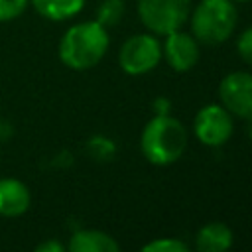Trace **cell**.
I'll list each match as a JSON object with an SVG mask.
<instances>
[{
	"mask_svg": "<svg viewBox=\"0 0 252 252\" xmlns=\"http://www.w3.org/2000/svg\"><path fill=\"white\" fill-rule=\"evenodd\" d=\"M238 24L232 0H201L191 14V35L203 45L226 41Z\"/></svg>",
	"mask_w": 252,
	"mask_h": 252,
	"instance_id": "3957f363",
	"label": "cell"
},
{
	"mask_svg": "<svg viewBox=\"0 0 252 252\" xmlns=\"http://www.w3.org/2000/svg\"><path fill=\"white\" fill-rule=\"evenodd\" d=\"M191 0H138V18L156 35L181 30L189 20Z\"/></svg>",
	"mask_w": 252,
	"mask_h": 252,
	"instance_id": "277c9868",
	"label": "cell"
},
{
	"mask_svg": "<svg viewBox=\"0 0 252 252\" xmlns=\"http://www.w3.org/2000/svg\"><path fill=\"white\" fill-rule=\"evenodd\" d=\"M234 130V120L232 114L222 106V104H207L199 108L193 120V132L195 138L209 146V148H219L228 142Z\"/></svg>",
	"mask_w": 252,
	"mask_h": 252,
	"instance_id": "8992f818",
	"label": "cell"
},
{
	"mask_svg": "<svg viewBox=\"0 0 252 252\" xmlns=\"http://www.w3.org/2000/svg\"><path fill=\"white\" fill-rule=\"evenodd\" d=\"M234 4H246V2H250V0H232Z\"/></svg>",
	"mask_w": 252,
	"mask_h": 252,
	"instance_id": "44dd1931",
	"label": "cell"
},
{
	"mask_svg": "<svg viewBox=\"0 0 252 252\" xmlns=\"http://www.w3.org/2000/svg\"><path fill=\"white\" fill-rule=\"evenodd\" d=\"M171 100L167 98V96H158V98H154V102H152V108H154V114H158V116H161V114H169L171 112Z\"/></svg>",
	"mask_w": 252,
	"mask_h": 252,
	"instance_id": "ac0fdd59",
	"label": "cell"
},
{
	"mask_svg": "<svg viewBox=\"0 0 252 252\" xmlns=\"http://www.w3.org/2000/svg\"><path fill=\"white\" fill-rule=\"evenodd\" d=\"M28 6L30 0H0V22H12L20 18Z\"/></svg>",
	"mask_w": 252,
	"mask_h": 252,
	"instance_id": "2e32d148",
	"label": "cell"
},
{
	"mask_svg": "<svg viewBox=\"0 0 252 252\" xmlns=\"http://www.w3.org/2000/svg\"><path fill=\"white\" fill-rule=\"evenodd\" d=\"M187 148V130L181 120L171 114L154 116L142 130V156L154 165H169L177 161Z\"/></svg>",
	"mask_w": 252,
	"mask_h": 252,
	"instance_id": "7a4b0ae2",
	"label": "cell"
},
{
	"mask_svg": "<svg viewBox=\"0 0 252 252\" xmlns=\"http://www.w3.org/2000/svg\"><path fill=\"white\" fill-rule=\"evenodd\" d=\"M124 16V0H102L96 8V22L106 30L116 26Z\"/></svg>",
	"mask_w": 252,
	"mask_h": 252,
	"instance_id": "4fadbf2b",
	"label": "cell"
},
{
	"mask_svg": "<svg viewBox=\"0 0 252 252\" xmlns=\"http://www.w3.org/2000/svg\"><path fill=\"white\" fill-rule=\"evenodd\" d=\"M67 248L71 252H118L120 244L108 232L96 228H79L71 234Z\"/></svg>",
	"mask_w": 252,
	"mask_h": 252,
	"instance_id": "30bf717a",
	"label": "cell"
},
{
	"mask_svg": "<svg viewBox=\"0 0 252 252\" xmlns=\"http://www.w3.org/2000/svg\"><path fill=\"white\" fill-rule=\"evenodd\" d=\"M161 59V45L154 33H136L128 37L120 51L118 63L120 69L128 75H144L158 67Z\"/></svg>",
	"mask_w": 252,
	"mask_h": 252,
	"instance_id": "5b68a950",
	"label": "cell"
},
{
	"mask_svg": "<svg viewBox=\"0 0 252 252\" xmlns=\"http://www.w3.org/2000/svg\"><path fill=\"white\" fill-rule=\"evenodd\" d=\"M232 240V230L224 222H207L195 234V248L199 252H226Z\"/></svg>",
	"mask_w": 252,
	"mask_h": 252,
	"instance_id": "8fae6325",
	"label": "cell"
},
{
	"mask_svg": "<svg viewBox=\"0 0 252 252\" xmlns=\"http://www.w3.org/2000/svg\"><path fill=\"white\" fill-rule=\"evenodd\" d=\"M220 104L236 118L252 120V73L232 71L219 85Z\"/></svg>",
	"mask_w": 252,
	"mask_h": 252,
	"instance_id": "52a82bcc",
	"label": "cell"
},
{
	"mask_svg": "<svg viewBox=\"0 0 252 252\" xmlns=\"http://www.w3.org/2000/svg\"><path fill=\"white\" fill-rule=\"evenodd\" d=\"M87 152L93 159L96 161H108L114 158L116 154V144L108 138V136H102V134H96L93 138H89L87 142Z\"/></svg>",
	"mask_w": 252,
	"mask_h": 252,
	"instance_id": "5bb4252c",
	"label": "cell"
},
{
	"mask_svg": "<svg viewBox=\"0 0 252 252\" xmlns=\"http://www.w3.org/2000/svg\"><path fill=\"white\" fill-rule=\"evenodd\" d=\"M144 252H187L189 246L179 240V238H169V236H163V238H156L148 244L142 246Z\"/></svg>",
	"mask_w": 252,
	"mask_h": 252,
	"instance_id": "9a60e30c",
	"label": "cell"
},
{
	"mask_svg": "<svg viewBox=\"0 0 252 252\" xmlns=\"http://www.w3.org/2000/svg\"><path fill=\"white\" fill-rule=\"evenodd\" d=\"M63 250H65V246L59 240H55V238L43 240V242H39L35 246V252H63Z\"/></svg>",
	"mask_w": 252,
	"mask_h": 252,
	"instance_id": "d6986e66",
	"label": "cell"
},
{
	"mask_svg": "<svg viewBox=\"0 0 252 252\" xmlns=\"http://www.w3.org/2000/svg\"><path fill=\"white\" fill-rule=\"evenodd\" d=\"M30 4L45 20L63 22L77 16L83 10L85 0H30Z\"/></svg>",
	"mask_w": 252,
	"mask_h": 252,
	"instance_id": "7c38bea8",
	"label": "cell"
},
{
	"mask_svg": "<svg viewBox=\"0 0 252 252\" xmlns=\"http://www.w3.org/2000/svg\"><path fill=\"white\" fill-rule=\"evenodd\" d=\"M248 122H250V128H248V134L252 136V120H248Z\"/></svg>",
	"mask_w": 252,
	"mask_h": 252,
	"instance_id": "7402d4cb",
	"label": "cell"
},
{
	"mask_svg": "<svg viewBox=\"0 0 252 252\" xmlns=\"http://www.w3.org/2000/svg\"><path fill=\"white\" fill-rule=\"evenodd\" d=\"M32 205L28 185L16 177H0V217H22Z\"/></svg>",
	"mask_w": 252,
	"mask_h": 252,
	"instance_id": "9c48e42d",
	"label": "cell"
},
{
	"mask_svg": "<svg viewBox=\"0 0 252 252\" xmlns=\"http://www.w3.org/2000/svg\"><path fill=\"white\" fill-rule=\"evenodd\" d=\"M236 51L244 63L252 67V28H246L236 39Z\"/></svg>",
	"mask_w": 252,
	"mask_h": 252,
	"instance_id": "e0dca14e",
	"label": "cell"
},
{
	"mask_svg": "<svg viewBox=\"0 0 252 252\" xmlns=\"http://www.w3.org/2000/svg\"><path fill=\"white\" fill-rule=\"evenodd\" d=\"M108 32L96 20L73 24L59 39V59L73 71H87L100 63L108 51Z\"/></svg>",
	"mask_w": 252,
	"mask_h": 252,
	"instance_id": "6da1fadb",
	"label": "cell"
},
{
	"mask_svg": "<svg viewBox=\"0 0 252 252\" xmlns=\"http://www.w3.org/2000/svg\"><path fill=\"white\" fill-rule=\"evenodd\" d=\"M12 134H14V128H12V124H10L8 120H0V142L8 140Z\"/></svg>",
	"mask_w": 252,
	"mask_h": 252,
	"instance_id": "ffe728a7",
	"label": "cell"
},
{
	"mask_svg": "<svg viewBox=\"0 0 252 252\" xmlns=\"http://www.w3.org/2000/svg\"><path fill=\"white\" fill-rule=\"evenodd\" d=\"M161 55L165 57L167 65L177 71V73H185L189 69H193L199 61V41L181 30H175L171 33L165 35V43L161 45Z\"/></svg>",
	"mask_w": 252,
	"mask_h": 252,
	"instance_id": "ba28073f",
	"label": "cell"
}]
</instances>
